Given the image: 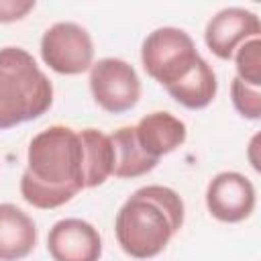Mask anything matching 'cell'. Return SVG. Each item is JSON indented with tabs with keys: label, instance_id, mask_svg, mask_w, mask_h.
<instances>
[{
	"label": "cell",
	"instance_id": "obj_3",
	"mask_svg": "<svg viewBox=\"0 0 261 261\" xmlns=\"http://www.w3.org/2000/svg\"><path fill=\"white\" fill-rule=\"evenodd\" d=\"M53 104V86L22 47L0 49V130L43 116Z\"/></svg>",
	"mask_w": 261,
	"mask_h": 261
},
{
	"label": "cell",
	"instance_id": "obj_15",
	"mask_svg": "<svg viewBox=\"0 0 261 261\" xmlns=\"http://www.w3.org/2000/svg\"><path fill=\"white\" fill-rule=\"evenodd\" d=\"M232 59L237 65V77L249 86L261 88V39L255 37L243 43L234 51Z\"/></svg>",
	"mask_w": 261,
	"mask_h": 261
},
{
	"label": "cell",
	"instance_id": "obj_5",
	"mask_svg": "<svg viewBox=\"0 0 261 261\" xmlns=\"http://www.w3.org/2000/svg\"><path fill=\"white\" fill-rule=\"evenodd\" d=\"M41 57L57 73L77 75L94 65V43L84 27L61 20L43 33Z\"/></svg>",
	"mask_w": 261,
	"mask_h": 261
},
{
	"label": "cell",
	"instance_id": "obj_16",
	"mask_svg": "<svg viewBox=\"0 0 261 261\" xmlns=\"http://www.w3.org/2000/svg\"><path fill=\"white\" fill-rule=\"evenodd\" d=\"M230 98H232L234 110L241 116L249 120H257L261 116V90L259 88L249 86L234 75L230 82Z\"/></svg>",
	"mask_w": 261,
	"mask_h": 261
},
{
	"label": "cell",
	"instance_id": "obj_14",
	"mask_svg": "<svg viewBox=\"0 0 261 261\" xmlns=\"http://www.w3.org/2000/svg\"><path fill=\"white\" fill-rule=\"evenodd\" d=\"M84 147V186L98 188L112 175L114 151L110 137L98 128L77 130Z\"/></svg>",
	"mask_w": 261,
	"mask_h": 261
},
{
	"label": "cell",
	"instance_id": "obj_1",
	"mask_svg": "<svg viewBox=\"0 0 261 261\" xmlns=\"http://www.w3.org/2000/svg\"><path fill=\"white\" fill-rule=\"evenodd\" d=\"M84 188L80 133L63 124L37 133L29 143L27 169L20 177L22 198L35 208L53 210L69 202Z\"/></svg>",
	"mask_w": 261,
	"mask_h": 261
},
{
	"label": "cell",
	"instance_id": "obj_4",
	"mask_svg": "<svg viewBox=\"0 0 261 261\" xmlns=\"http://www.w3.org/2000/svg\"><path fill=\"white\" fill-rule=\"evenodd\" d=\"M200 59L194 39L177 27H159L151 31L141 47L145 71L163 88L177 84Z\"/></svg>",
	"mask_w": 261,
	"mask_h": 261
},
{
	"label": "cell",
	"instance_id": "obj_13",
	"mask_svg": "<svg viewBox=\"0 0 261 261\" xmlns=\"http://www.w3.org/2000/svg\"><path fill=\"white\" fill-rule=\"evenodd\" d=\"M108 137L114 151V165H112L114 177H122V179L141 177L151 169H155V165L159 163L141 149L135 135V126H120Z\"/></svg>",
	"mask_w": 261,
	"mask_h": 261
},
{
	"label": "cell",
	"instance_id": "obj_2",
	"mask_svg": "<svg viewBox=\"0 0 261 261\" xmlns=\"http://www.w3.org/2000/svg\"><path fill=\"white\" fill-rule=\"evenodd\" d=\"M184 216V200L175 190L167 186H143L116 212L114 234L128 257L151 259L181 228Z\"/></svg>",
	"mask_w": 261,
	"mask_h": 261
},
{
	"label": "cell",
	"instance_id": "obj_10",
	"mask_svg": "<svg viewBox=\"0 0 261 261\" xmlns=\"http://www.w3.org/2000/svg\"><path fill=\"white\" fill-rule=\"evenodd\" d=\"M135 135H137L141 149L149 157L159 161L163 155L184 145L188 130H186V124L177 116H173L171 112L157 110V112L145 114L135 124Z\"/></svg>",
	"mask_w": 261,
	"mask_h": 261
},
{
	"label": "cell",
	"instance_id": "obj_7",
	"mask_svg": "<svg viewBox=\"0 0 261 261\" xmlns=\"http://www.w3.org/2000/svg\"><path fill=\"white\" fill-rule=\"evenodd\" d=\"M255 186L239 171L216 173L206 188V208L220 222H241L255 210Z\"/></svg>",
	"mask_w": 261,
	"mask_h": 261
},
{
	"label": "cell",
	"instance_id": "obj_17",
	"mask_svg": "<svg viewBox=\"0 0 261 261\" xmlns=\"http://www.w3.org/2000/svg\"><path fill=\"white\" fill-rule=\"evenodd\" d=\"M33 8H35L33 0H0V22L20 20Z\"/></svg>",
	"mask_w": 261,
	"mask_h": 261
},
{
	"label": "cell",
	"instance_id": "obj_6",
	"mask_svg": "<svg viewBox=\"0 0 261 261\" xmlns=\"http://www.w3.org/2000/svg\"><path fill=\"white\" fill-rule=\"evenodd\" d=\"M90 92L102 110L120 114L137 106L141 80L135 67L124 59L104 57L90 67Z\"/></svg>",
	"mask_w": 261,
	"mask_h": 261
},
{
	"label": "cell",
	"instance_id": "obj_8",
	"mask_svg": "<svg viewBox=\"0 0 261 261\" xmlns=\"http://www.w3.org/2000/svg\"><path fill=\"white\" fill-rule=\"evenodd\" d=\"M261 22L259 16L247 8L230 6L218 10L206 24L204 43L218 59H232L234 51L249 39L259 37Z\"/></svg>",
	"mask_w": 261,
	"mask_h": 261
},
{
	"label": "cell",
	"instance_id": "obj_9",
	"mask_svg": "<svg viewBox=\"0 0 261 261\" xmlns=\"http://www.w3.org/2000/svg\"><path fill=\"white\" fill-rule=\"evenodd\" d=\"M47 251L53 261H100L102 239L88 220L63 218L49 228Z\"/></svg>",
	"mask_w": 261,
	"mask_h": 261
},
{
	"label": "cell",
	"instance_id": "obj_11",
	"mask_svg": "<svg viewBox=\"0 0 261 261\" xmlns=\"http://www.w3.org/2000/svg\"><path fill=\"white\" fill-rule=\"evenodd\" d=\"M37 245L33 218L14 204H0V261H18Z\"/></svg>",
	"mask_w": 261,
	"mask_h": 261
},
{
	"label": "cell",
	"instance_id": "obj_12",
	"mask_svg": "<svg viewBox=\"0 0 261 261\" xmlns=\"http://www.w3.org/2000/svg\"><path fill=\"white\" fill-rule=\"evenodd\" d=\"M167 94L188 110H202L206 108L218 92V82L214 69L208 65L206 59H198L196 65L173 86L165 88Z\"/></svg>",
	"mask_w": 261,
	"mask_h": 261
}]
</instances>
